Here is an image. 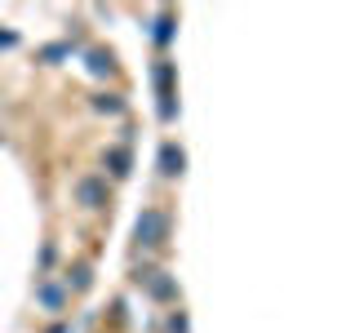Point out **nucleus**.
<instances>
[{"label": "nucleus", "mask_w": 355, "mask_h": 333, "mask_svg": "<svg viewBox=\"0 0 355 333\" xmlns=\"http://www.w3.org/2000/svg\"><path fill=\"white\" fill-rule=\"evenodd\" d=\"M111 173H116V178L129 173V151H111Z\"/></svg>", "instance_id": "0eeeda50"}, {"label": "nucleus", "mask_w": 355, "mask_h": 333, "mask_svg": "<svg viewBox=\"0 0 355 333\" xmlns=\"http://www.w3.org/2000/svg\"><path fill=\"white\" fill-rule=\"evenodd\" d=\"M138 284H147V293H151V298H160V302H173V298H178V284H173V280H169L164 271L138 275Z\"/></svg>", "instance_id": "7ed1b4c3"}, {"label": "nucleus", "mask_w": 355, "mask_h": 333, "mask_svg": "<svg viewBox=\"0 0 355 333\" xmlns=\"http://www.w3.org/2000/svg\"><path fill=\"white\" fill-rule=\"evenodd\" d=\"M36 298H40V307H49V311H62V307H67V293H62L58 284H40Z\"/></svg>", "instance_id": "39448f33"}, {"label": "nucleus", "mask_w": 355, "mask_h": 333, "mask_svg": "<svg viewBox=\"0 0 355 333\" xmlns=\"http://www.w3.org/2000/svg\"><path fill=\"white\" fill-rule=\"evenodd\" d=\"M164 329H169V333H191V325H187V316H182V311H173Z\"/></svg>", "instance_id": "6e6552de"}, {"label": "nucleus", "mask_w": 355, "mask_h": 333, "mask_svg": "<svg viewBox=\"0 0 355 333\" xmlns=\"http://www.w3.org/2000/svg\"><path fill=\"white\" fill-rule=\"evenodd\" d=\"M169 36H173V18H160V22H155V40L169 44Z\"/></svg>", "instance_id": "1a4fd4ad"}, {"label": "nucleus", "mask_w": 355, "mask_h": 333, "mask_svg": "<svg viewBox=\"0 0 355 333\" xmlns=\"http://www.w3.org/2000/svg\"><path fill=\"white\" fill-rule=\"evenodd\" d=\"M133 236H138V249H155V244H164V240H169V214H164V209H155V205L142 209Z\"/></svg>", "instance_id": "f257e3e1"}, {"label": "nucleus", "mask_w": 355, "mask_h": 333, "mask_svg": "<svg viewBox=\"0 0 355 333\" xmlns=\"http://www.w3.org/2000/svg\"><path fill=\"white\" fill-rule=\"evenodd\" d=\"M160 173L164 178L182 173V147H178V142H164V147H160Z\"/></svg>", "instance_id": "20e7f679"}, {"label": "nucleus", "mask_w": 355, "mask_h": 333, "mask_svg": "<svg viewBox=\"0 0 355 333\" xmlns=\"http://www.w3.org/2000/svg\"><path fill=\"white\" fill-rule=\"evenodd\" d=\"M89 280H94L89 262H76V266H71V275H67V289H76V293H80V289H89Z\"/></svg>", "instance_id": "423d86ee"}, {"label": "nucleus", "mask_w": 355, "mask_h": 333, "mask_svg": "<svg viewBox=\"0 0 355 333\" xmlns=\"http://www.w3.org/2000/svg\"><path fill=\"white\" fill-rule=\"evenodd\" d=\"M76 200H80L85 209H103L107 205V182H98V178H80V182H76Z\"/></svg>", "instance_id": "f03ea898"}]
</instances>
